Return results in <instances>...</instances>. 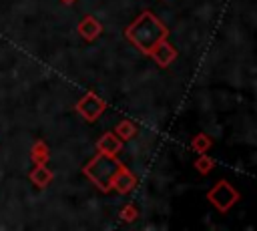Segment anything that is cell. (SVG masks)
Returning <instances> with one entry per match:
<instances>
[{
    "mask_svg": "<svg viewBox=\"0 0 257 231\" xmlns=\"http://www.w3.org/2000/svg\"><path fill=\"white\" fill-rule=\"evenodd\" d=\"M124 36L128 38V42H133L143 54L149 56V52L169 36V28L149 10H145L143 14H139L126 28H124Z\"/></svg>",
    "mask_w": 257,
    "mask_h": 231,
    "instance_id": "cell-1",
    "label": "cell"
},
{
    "mask_svg": "<svg viewBox=\"0 0 257 231\" xmlns=\"http://www.w3.org/2000/svg\"><path fill=\"white\" fill-rule=\"evenodd\" d=\"M118 167H120V161H118L114 155L96 153V155L82 167V173L86 175V179H88L92 185H96L98 191L108 193V191H112V189H110V179H112V175L116 173Z\"/></svg>",
    "mask_w": 257,
    "mask_h": 231,
    "instance_id": "cell-2",
    "label": "cell"
},
{
    "mask_svg": "<svg viewBox=\"0 0 257 231\" xmlns=\"http://www.w3.org/2000/svg\"><path fill=\"white\" fill-rule=\"evenodd\" d=\"M207 199L211 201V205H213L217 211L225 213V211H229V209L239 201V191H237L229 181H219V183H215V187L207 193Z\"/></svg>",
    "mask_w": 257,
    "mask_h": 231,
    "instance_id": "cell-3",
    "label": "cell"
},
{
    "mask_svg": "<svg viewBox=\"0 0 257 231\" xmlns=\"http://www.w3.org/2000/svg\"><path fill=\"white\" fill-rule=\"evenodd\" d=\"M106 110V102L92 90H88L78 102H76V112L86 121V123H94L102 112Z\"/></svg>",
    "mask_w": 257,
    "mask_h": 231,
    "instance_id": "cell-4",
    "label": "cell"
},
{
    "mask_svg": "<svg viewBox=\"0 0 257 231\" xmlns=\"http://www.w3.org/2000/svg\"><path fill=\"white\" fill-rule=\"evenodd\" d=\"M137 177H135V173L133 171H128L122 163H120V167L116 169V173L112 175V179H110V189H114L116 193H120V195H128L135 187H137Z\"/></svg>",
    "mask_w": 257,
    "mask_h": 231,
    "instance_id": "cell-5",
    "label": "cell"
},
{
    "mask_svg": "<svg viewBox=\"0 0 257 231\" xmlns=\"http://www.w3.org/2000/svg\"><path fill=\"white\" fill-rule=\"evenodd\" d=\"M149 56H151L161 68H167V66L177 58V48H173V46L167 42V38H165V40H161V42L149 52Z\"/></svg>",
    "mask_w": 257,
    "mask_h": 231,
    "instance_id": "cell-6",
    "label": "cell"
},
{
    "mask_svg": "<svg viewBox=\"0 0 257 231\" xmlns=\"http://www.w3.org/2000/svg\"><path fill=\"white\" fill-rule=\"evenodd\" d=\"M78 34H80V38H84L86 42H92V40H96L100 34H102V24L94 18V16H84L80 22H78Z\"/></svg>",
    "mask_w": 257,
    "mask_h": 231,
    "instance_id": "cell-7",
    "label": "cell"
},
{
    "mask_svg": "<svg viewBox=\"0 0 257 231\" xmlns=\"http://www.w3.org/2000/svg\"><path fill=\"white\" fill-rule=\"evenodd\" d=\"M96 151L98 153H104V155H114L116 157L122 151V139L116 137L114 133H104L96 141Z\"/></svg>",
    "mask_w": 257,
    "mask_h": 231,
    "instance_id": "cell-8",
    "label": "cell"
},
{
    "mask_svg": "<svg viewBox=\"0 0 257 231\" xmlns=\"http://www.w3.org/2000/svg\"><path fill=\"white\" fill-rule=\"evenodd\" d=\"M28 179H30L32 185H36L38 189H44V187H48V185L52 183L54 173H52V169H48L46 163H44V165H34V169L30 171Z\"/></svg>",
    "mask_w": 257,
    "mask_h": 231,
    "instance_id": "cell-9",
    "label": "cell"
},
{
    "mask_svg": "<svg viewBox=\"0 0 257 231\" xmlns=\"http://www.w3.org/2000/svg\"><path fill=\"white\" fill-rule=\"evenodd\" d=\"M30 159L34 165H44L50 159V149L44 141H34L30 147Z\"/></svg>",
    "mask_w": 257,
    "mask_h": 231,
    "instance_id": "cell-10",
    "label": "cell"
},
{
    "mask_svg": "<svg viewBox=\"0 0 257 231\" xmlns=\"http://www.w3.org/2000/svg\"><path fill=\"white\" fill-rule=\"evenodd\" d=\"M137 133H139V129H137V125H135L133 121H120V123L116 125V129H114V135L120 137L122 141H131V139H135Z\"/></svg>",
    "mask_w": 257,
    "mask_h": 231,
    "instance_id": "cell-11",
    "label": "cell"
},
{
    "mask_svg": "<svg viewBox=\"0 0 257 231\" xmlns=\"http://www.w3.org/2000/svg\"><path fill=\"white\" fill-rule=\"evenodd\" d=\"M211 145H213V141H211V137L209 135H205V133H199L197 137H193V141H191V147H193V151L195 153H207L209 149H211Z\"/></svg>",
    "mask_w": 257,
    "mask_h": 231,
    "instance_id": "cell-12",
    "label": "cell"
},
{
    "mask_svg": "<svg viewBox=\"0 0 257 231\" xmlns=\"http://www.w3.org/2000/svg\"><path fill=\"white\" fill-rule=\"evenodd\" d=\"M213 167H215V161H213L209 155H205V153H201L199 159L195 161V169H197L201 175H209V173L213 171Z\"/></svg>",
    "mask_w": 257,
    "mask_h": 231,
    "instance_id": "cell-13",
    "label": "cell"
},
{
    "mask_svg": "<svg viewBox=\"0 0 257 231\" xmlns=\"http://www.w3.org/2000/svg\"><path fill=\"white\" fill-rule=\"evenodd\" d=\"M118 217H120V221H124V223L137 221V219H139V209H137V205H135V203H126V205L120 209Z\"/></svg>",
    "mask_w": 257,
    "mask_h": 231,
    "instance_id": "cell-14",
    "label": "cell"
},
{
    "mask_svg": "<svg viewBox=\"0 0 257 231\" xmlns=\"http://www.w3.org/2000/svg\"><path fill=\"white\" fill-rule=\"evenodd\" d=\"M60 2H64V4H74L76 0H60Z\"/></svg>",
    "mask_w": 257,
    "mask_h": 231,
    "instance_id": "cell-15",
    "label": "cell"
}]
</instances>
